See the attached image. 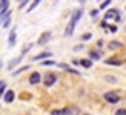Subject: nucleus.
Here are the masks:
<instances>
[{"instance_id": "9d476101", "label": "nucleus", "mask_w": 126, "mask_h": 115, "mask_svg": "<svg viewBox=\"0 0 126 115\" xmlns=\"http://www.w3.org/2000/svg\"><path fill=\"white\" fill-rule=\"evenodd\" d=\"M42 2V0H34V2L32 3H31L29 6H28V9H26V12H31V11H34L35 8H37V6H39V3Z\"/></svg>"}, {"instance_id": "0eeeda50", "label": "nucleus", "mask_w": 126, "mask_h": 115, "mask_svg": "<svg viewBox=\"0 0 126 115\" xmlns=\"http://www.w3.org/2000/svg\"><path fill=\"white\" fill-rule=\"evenodd\" d=\"M14 97H16L14 91H6V94H5V101H6V103H12V101H14Z\"/></svg>"}, {"instance_id": "f257e3e1", "label": "nucleus", "mask_w": 126, "mask_h": 115, "mask_svg": "<svg viewBox=\"0 0 126 115\" xmlns=\"http://www.w3.org/2000/svg\"><path fill=\"white\" fill-rule=\"evenodd\" d=\"M80 17H81V9H77V11H75L74 14L71 15V20H69L68 26H66V29H65V35H66V37H71V35H72L74 28H75V23L79 22Z\"/></svg>"}, {"instance_id": "412c9836", "label": "nucleus", "mask_w": 126, "mask_h": 115, "mask_svg": "<svg viewBox=\"0 0 126 115\" xmlns=\"http://www.w3.org/2000/svg\"><path fill=\"white\" fill-rule=\"evenodd\" d=\"M91 58H94V60H100V54L92 52V54H91Z\"/></svg>"}, {"instance_id": "39448f33", "label": "nucleus", "mask_w": 126, "mask_h": 115, "mask_svg": "<svg viewBox=\"0 0 126 115\" xmlns=\"http://www.w3.org/2000/svg\"><path fill=\"white\" fill-rule=\"evenodd\" d=\"M105 18H106V20H109V18H112V20H114V18H115L117 22H120V17H118V11H117V9L108 11V12H106V15H105Z\"/></svg>"}, {"instance_id": "4468645a", "label": "nucleus", "mask_w": 126, "mask_h": 115, "mask_svg": "<svg viewBox=\"0 0 126 115\" xmlns=\"http://www.w3.org/2000/svg\"><path fill=\"white\" fill-rule=\"evenodd\" d=\"M20 58H22V57H18V58H14V60L9 63V66H8V68H9V69H12L16 65H18V63H20Z\"/></svg>"}, {"instance_id": "393cba45", "label": "nucleus", "mask_w": 126, "mask_h": 115, "mask_svg": "<svg viewBox=\"0 0 126 115\" xmlns=\"http://www.w3.org/2000/svg\"><path fill=\"white\" fill-rule=\"evenodd\" d=\"M109 31H111V32H115L117 28H115V26H109Z\"/></svg>"}, {"instance_id": "f03ea898", "label": "nucleus", "mask_w": 126, "mask_h": 115, "mask_svg": "<svg viewBox=\"0 0 126 115\" xmlns=\"http://www.w3.org/2000/svg\"><path fill=\"white\" fill-rule=\"evenodd\" d=\"M105 100L108 101V103H112V104H115V103H118V101H120V97H118V95L115 94V92H106L105 94Z\"/></svg>"}, {"instance_id": "aec40b11", "label": "nucleus", "mask_w": 126, "mask_h": 115, "mask_svg": "<svg viewBox=\"0 0 126 115\" xmlns=\"http://www.w3.org/2000/svg\"><path fill=\"white\" fill-rule=\"evenodd\" d=\"M91 37H92V34L88 32V34H83V37H81V38H83V40H91Z\"/></svg>"}, {"instance_id": "7c9ffc66", "label": "nucleus", "mask_w": 126, "mask_h": 115, "mask_svg": "<svg viewBox=\"0 0 126 115\" xmlns=\"http://www.w3.org/2000/svg\"><path fill=\"white\" fill-rule=\"evenodd\" d=\"M98 2H100V0H98Z\"/></svg>"}, {"instance_id": "c756f323", "label": "nucleus", "mask_w": 126, "mask_h": 115, "mask_svg": "<svg viewBox=\"0 0 126 115\" xmlns=\"http://www.w3.org/2000/svg\"><path fill=\"white\" fill-rule=\"evenodd\" d=\"M85 115H88V114H85Z\"/></svg>"}, {"instance_id": "b1692460", "label": "nucleus", "mask_w": 126, "mask_h": 115, "mask_svg": "<svg viewBox=\"0 0 126 115\" xmlns=\"http://www.w3.org/2000/svg\"><path fill=\"white\" fill-rule=\"evenodd\" d=\"M49 65H55L52 60H48V61H43V66H49Z\"/></svg>"}, {"instance_id": "a211bd4d", "label": "nucleus", "mask_w": 126, "mask_h": 115, "mask_svg": "<svg viewBox=\"0 0 126 115\" xmlns=\"http://www.w3.org/2000/svg\"><path fill=\"white\" fill-rule=\"evenodd\" d=\"M26 69H28V66H23V68H20V69H17V71H16V72H12V74H14V75H17V74H20V72H23V71H26Z\"/></svg>"}, {"instance_id": "2eb2a0df", "label": "nucleus", "mask_w": 126, "mask_h": 115, "mask_svg": "<svg viewBox=\"0 0 126 115\" xmlns=\"http://www.w3.org/2000/svg\"><path fill=\"white\" fill-rule=\"evenodd\" d=\"M106 65H120V61L118 60H115V58H109V60H106Z\"/></svg>"}, {"instance_id": "f3484780", "label": "nucleus", "mask_w": 126, "mask_h": 115, "mask_svg": "<svg viewBox=\"0 0 126 115\" xmlns=\"http://www.w3.org/2000/svg\"><path fill=\"white\" fill-rule=\"evenodd\" d=\"M9 23H11V18H9V17H6L5 20H3V28H8V26H9Z\"/></svg>"}, {"instance_id": "5701e85b", "label": "nucleus", "mask_w": 126, "mask_h": 115, "mask_svg": "<svg viewBox=\"0 0 126 115\" xmlns=\"http://www.w3.org/2000/svg\"><path fill=\"white\" fill-rule=\"evenodd\" d=\"M5 89H6V85H5V83H3V85L0 86V97H2V95H3V92H5Z\"/></svg>"}, {"instance_id": "1a4fd4ad", "label": "nucleus", "mask_w": 126, "mask_h": 115, "mask_svg": "<svg viewBox=\"0 0 126 115\" xmlns=\"http://www.w3.org/2000/svg\"><path fill=\"white\" fill-rule=\"evenodd\" d=\"M51 115H69V111L68 109H55L51 112Z\"/></svg>"}, {"instance_id": "6e6552de", "label": "nucleus", "mask_w": 126, "mask_h": 115, "mask_svg": "<svg viewBox=\"0 0 126 115\" xmlns=\"http://www.w3.org/2000/svg\"><path fill=\"white\" fill-rule=\"evenodd\" d=\"M14 43H16V28L11 31V34H9V40H8V46L12 48L14 46Z\"/></svg>"}, {"instance_id": "cd10ccee", "label": "nucleus", "mask_w": 126, "mask_h": 115, "mask_svg": "<svg viewBox=\"0 0 126 115\" xmlns=\"http://www.w3.org/2000/svg\"><path fill=\"white\" fill-rule=\"evenodd\" d=\"M0 66H2V63H0Z\"/></svg>"}, {"instance_id": "f8f14e48", "label": "nucleus", "mask_w": 126, "mask_h": 115, "mask_svg": "<svg viewBox=\"0 0 126 115\" xmlns=\"http://www.w3.org/2000/svg\"><path fill=\"white\" fill-rule=\"evenodd\" d=\"M48 57H51V52H42L39 55H35L32 60H42V58H48Z\"/></svg>"}, {"instance_id": "a878e982", "label": "nucleus", "mask_w": 126, "mask_h": 115, "mask_svg": "<svg viewBox=\"0 0 126 115\" xmlns=\"http://www.w3.org/2000/svg\"><path fill=\"white\" fill-rule=\"evenodd\" d=\"M106 80H108V81H115L114 77H106Z\"/></svg>"}, {"instance_id": "4be33fe9", "label": "nucleus", "mask_w": 126, "mask_h": 115, "mask_svg": "<svg viewBox=\"0 0 126 115\" xmlns=\"http://www.w3.org/2000/svg\"><path fill=\"white\" fill-rule=\"evenodd\" d=\"M109 3H111V0H106V2H103L102 5H100V8H102V9H105V8H106V6H108Z\"/></svg>"}, {"instance_id": "c85d7f7f", "label": "nucleus", "mask_w": 126, "mask_h": 115, "mask_svg": "<svg viewBox=\"0 0 126 115\" xmlns=\"http://www.w3.org/2000/svg\"><path fill=\"white\" fill-rule=\"evenodd\" d=\"M20 2H23V0H20Z\"/></svg>"}, {"instance_id": "20e7f679", "label": "nucleus", "mask_w": 126, "mask_h": 115, "mask_svg": "<svg viewBox=\"0 0 126 115\" xmlns=\"http://www.w3.org/2000/svg\"><path fill=\"white\" fill-rule=\"evenodd\" d=\"M55 80H57V77H55V74H52V72H49L46 77H45V86H52L54 83H55Z\"/></svg>"}, {"instance_id": "dca6fc26", "label": "nucleus", "mask_w": 126, "mask_h": 115, "mask_svg": "<svg viewBox=\"0 0 126 115\" xmlns=\"http://www.w3.org/2000/svg\"><path fill=\"white\" fill-rule=\"evenodd\" d=\"M68 111H69V115H77V114L80 112L77 107H71V109H68Z\"/></svg>"}, {"instance_id": "ddd939ff", "label": "nucleus", "mask_w": 126, "mask_h": 115, "mask_svg": "<svg viewBox=\"0 0 126 115\" xmlns=\"http://www.w3.org/2000/svg\"><path fill=\"white\" fill-rule=\"evenodd\" d=\"M80 65H81V66H85V68H91V66H92V61H91V60H88V58H85V60H81V61H80Z\"/></svg>"}, {"instance_id": "6ab92c4d", "label": "nucleus", "mask_w": 126, "mask_h": 115, "mask_svg": "<svg viewBox=\"0 0 126 115\" xmlns=\"http://www.w3.org/2000/svg\"><path fill=\"white\" fill-rule=\"evenodd\" d=\"M115 115H126V109H117V112H115Z\"/></svg>"}, {"instance_id": "7ed1b4c3", "label": "nucleus", "mask_w": 126, "mask_h": 115, "mask_svg": "<svg viewBox=\"0 0 126 115\" xmlns=\"http://www.w3.org/2000/svg\"><path fill=\"white\" fill-rule=\"evenodd\" d=\"M40 80H42V77H40V74H39V72H32V74L29 75V85H32V86L39 85Z\"/></svg>"}, {"instance_id": "bb28decb", "label": "nucleus", "mask_w": 126, "mask_h": 115, "mask_svg": "<svg viewBox=\"0 0 126 115\" xmlns=\"http://www.w3.org/2000/svg\"><path fill=\"white\" fill-rule=\"evenodd\" d=\"M81 48H83V46H81V44H79V46H75V48H74V49H75V51H80V49H81Z\"/></svg>"}, {"instance_id": "423d86ee", "label": "nucleus", "mask_w": 126, "mask_h": 115, "mask_svg": "<svg viewBox=\"0 0 126 115\" xmlns=\"http://www.w3.org/2000/svg\"><path fill=\"white\" fill-rule=\"evenodd\" d=\"M51 32H49V31H46V32H43L42 34V37L39 38V42H37V43H39V44H45L46 42H49V40H51Z\"/></svg>"}, {"instance_id": "9b49d317", "label": "nucleus", "mask_w": 126, "mask_h": 115, "mask_svg": "<svg viewBox=\"0 0 126 115\" xmlns=\"http://www.w3.org/2000/svg\"><path fill=\"white\" fill-rule=\"evenodd\" d=\"M108 46H109L111 49H118V48H123V44H122L120 42H109Z\"/></svg>"}]
</instances>
